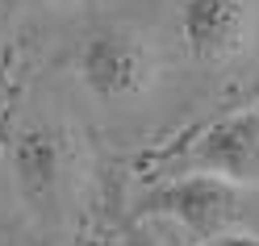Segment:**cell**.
Segmentation results:
<instances>
[{
	"mask_svg": "<svg viewBox=\"0 0 259 246\" xmlns=\"http://www.w3.org/2000/svg\"><path fill=\"white\" fill-rule=\"evenodd\" d=\"M255 34L251 0H184L180 5V38L188 55L205 67L238 59Z\"/></svg>",
	"mask_w": 259,
	"mask_h": 246,
	"instance_id": "4",
	"label": "cell"
},
{
	"mask_svg": "<svg viewBox=\"0 0 259 246\" xmlns=\"http://www.w3.org/2000/svg\"><path fill=\"white\" fill-rule=\"evenodd\" d=\"M192 171H213L242 188H259V109H234L209 121L188 146Z\"/></svg>",
	"mask_w": 259,
	"mask_h": 246,
	"instance_id": "5",
	"label": "cell"
},
{
	"mask_svg": "<svg viewBox=\"0 0 259 246\" xmlns=\"http://www.w3.org/2000/svg\"><path fill=\"white\" fill-rule=\"evenodd\" d=\"M247 192L234 179H222L213 171H184L176 179H163L151 192L138 196V217H159L180 225L192 242H218L242 221Z\"/></svg>",
	"mask_w": 259,
	"mask_h": 246,
	"instance_id": "1",
	"label": "cell"
},
{
	"mask_svg": "<svg viewBox=\"0 0 259 246\" xmlns=\"http://www.w3.org/2000/svg\"><path fill=\"white\" fill-rule=\"evenodd\" d=\"M125 242H130V246H159L155 238H147V234H142L138 225H125Z\"/></svg>",
	"mask_w": 259,
	"mask_h": 246,
	"instance_id": "6",
	"label": "cell"
},
{
	"mask_svg": "<svg viewBox=\"0 0 259 246\" xmlns=\"http://www.w3.org/2000/svg\"><path fill=\"white\" fill-rule=\"evenodd\" d=\"M155 51L125 25H101L84 38L75 55V75L101 105H130L155 84Z\"/></svg>",
	"mask_w": 259,
	"mask_h": 246,
	"instance_id": "2",
	"label": "cell"
},
{
	"mask_svg": "<svg viewBox=\"0 0 259 246\" xmlns=\"http://www.w3.org/2000/svg\"><path fill=\"white\" fill-rule=\"evenodd\" d=\"M9 167L25 209L38 217H59L71 184V138L55 121H29L9 142Z\"/></svg>",
	"mask_w": 259,
	"mask_h": 246,
	"instance_id": "3",
	"label": "cell"
}]
</instances>
